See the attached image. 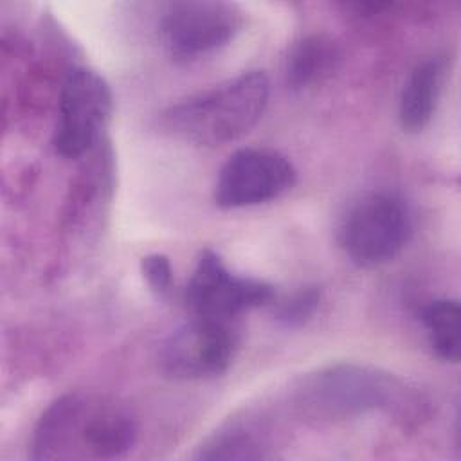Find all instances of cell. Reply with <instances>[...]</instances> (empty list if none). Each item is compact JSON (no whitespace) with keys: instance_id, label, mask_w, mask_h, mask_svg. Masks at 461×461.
Returning a JSON list of instances; mask_svg holds the SVG:
<instances>
[{"instance_id":"obj_12","label":"cell","mask_w":461,"mask_h":461,"mask_svg":"<svg viewBox=\"0 0 461 461\" xmlns=\"http://www.w3.org/2000/svg\"><path fill=\"white\" fill-rule=\"evenodd\" d=\"M420 321L434 353L447 362L459 360L461 310L454 299H434L420 310Z\"/></svg>"},{"instance_id":"obj_4","label":"cell","mask_w":461,"mask_h":461,"mask_svg":"<svg viewBox=\"0 0 461 461\" xmlns=\"http://www.w3.org/2000/svg\"><path fill=\"white\" fill-rule=\"evenodd\" d=\"M240 339L227 321L196 315L171 331L160 346V369L175 380H205L223 375Z\"/></svg>"},{"instance_id":"obj_9","label":"cell","mask_w":461,"mask_h":461,"mask_svg":"<svg viewBox=\"0 0 461 461\" xmlns=\"http://www.w3.org/2000/svg\"><path fill=\"white\" fill-rule=\"evenodd\" d=\"M308 389L310 403L319 411L346 416L387 407L398 387L371 369L337 366L319 373Z\"/></svg>"},{"instance_id":"obj_14","label":"cell","mask_w":461,"mask_h":461,"mask_svg":"<svg viewBox=\"0 0 461 461\" xmlns=\"http://www.w3.org/2000/svg\"><path fill=\"white\" fill-rule=\"evenodd\" d=\"M321 292L315 286H306L294 292L288 299L281 301L276 308V319L286 326L295 328L304 324L319 306Z\"/></svg>"},{"instance_id":"obj_8","label":"cell","mask_w":461,"mask_h":461,"mask_svg":"<svg viewBox=\"0 0 461 461\" xmlns=\"http://www.w3.org/2000/svg\"><path fill=\"white\" fill-rule=\"evenodd\" d=\"M274 295L272 285L230 272L212 250L200 254L185 286V303L194 315L221 321L268 304Z\"/></svg>"},{"instance_id":"obj_6","label":"cell","mask_w":461,"mask_h":461,"mask_svg":"<svg viewBox=\"0 0 461 461\" xmlns=\"http://www.w3.org/2000/svg\"><path fill=\"white\" fill-rule=\"evenodd\" d=\"M112 112V90L104 77L92 68H72L59 92L54 148L67 158L88 151Z\"/></svg>"},{"instance_id":"obj_11","label":"cell","mask_w":461,"mask_h":461,"mask_svg":"<svg viewBox=\"0 0 461 461\" xmlns=\"http://www.w3.org/2000/svg\"><path fill=\"white\" fill-rule=\"evenodd\" d=\"M337 43L324 34H310L292 45L286 56V83L295 88H306L324 79L339 63Z\"/></svg>"},{"instance_id":"obj_1","label":"cell","mask_w":461,"mask_h":461,"mask_svg":"<svg viewBox=\"0 0 461 461\" xmlns=\"http://www.w3.org/2000/svg\"><path fill=\"white\" fill-rule=\"evenodd\" d=\"M137 439L133 416L106 398L70 393L40 418L32 439L34 459H113Z\"/></svg>"},{"instance_id":"obj_7","label":"cell","mask_w":461,"mask_h":461,"mask_svg":"<svg viewBox=\"0 0 461 461\" xmlns=\"http://www.w3.org/2000/svg\"><path fill=\"white\" fill-rule=\"evenodd\" d=\"M295 184V167L272 149L243 148L221 166L214 184V202L223 209H241L279 198Z\"/></svg>"},{"instance_id":"obj_13","label":"cell","mask_w":461,"mask_h":461,"mask_svg":"<svg viewBox=\"0 0 461 461\" xmlns=\"http://www.w3.org/2000/svg\"><path fill=\"white\" fill-rule=\"evenodd\" d=\"M198 459H261V445L243 430H225L198 447Z\"/></svg>"},{"instance_id":"obj_15","label":"cell","mask_w":461,"mask_h":461,"mask_svg":"<svg viewBox=\"0 0 461 461\" xmlns=\"http://www.w3.org/2000/svg\"><path fill=\"white\" fill-rule=\"evenodd\" d=\"M140 272L155 294H166L171 286L173 270L164 254H148L140 259Z\"/></svg>"},{"instance_id":"obj_10","label":"cell","mask_w":461,"mask_h":461,"mask_svg":"<svg viewBox=\"0 0 461 461\" xmlns=\"http://www.w3.org/2000/svg\"><path fill=\"white\" fill-rule=\"evenodd\" d=\"M445 76L441 59L432 58L414 68L403 85L398 103V121L405 131H420L432 119Z\"/></svg>"},{"instance_id":"obj_5","label":"cell","mask_w":461,"mask_h":461,"mask_svg":"<svg viewBox=\"0 0 461 461\" xmlns=\"http://www.w3.org/2000/svg\"><path fill=\"white\" fill-rule=\"evenodd\" d=\"M241 27V13L225 2L189 0L171 4L160 18L164 50L175 61H193L227 45Z\"/></svg>"},{"instance_id":"obj_2","label":"cell","mask_w":461,"mask_h":461,"mask_svg":"<svg viewBox=\"0 0 461 461\" xmlns=\"http://www.w3.org/2000/svg\"><path fill=\"white\" fill-rule=\"evenodd\" d=\"M268 103V79L259 70L193 94L160 113L167 135L198 146H220L247 133Z\"/></svg>"},{"instance_id":"obj_3","label":"cell","mask_w":461,"mask_h":461,"mask_svg":"<svg viewBox=\"0 0 461 461\" xmlns=\"http://www.w3.org/2000/svg\"><path fill=\"white\" fill-rule=\"evenodd\" d=\"M411 232L412 223L403 202L387 193H371L346 214L340 243L357 267L375 268L394 259Z\"/></svg>"}]
</instances>
